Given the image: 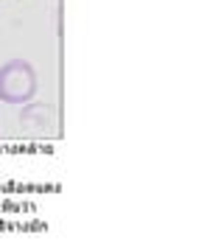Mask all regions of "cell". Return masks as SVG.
<instances>
[{
	"mask_svg": "<svg viewBox=\"0 0 224 252\" xmlns=\"http://www.w3.org/2000/svg\"><path fill=\"white\" fill-rule=\"evenodd\" d=\"M48 112H51V109L45 107V104H36V107H26V112L20 115V121H23V126H28L31 121H36V129H39V126H45V121H48Z\"/></svg>",
	"mask_w": 224,
	"mask_h": 252,
	"instance_id": "cell-2",
	"label": "cell"
},
{
	"mask_svg": "<svg viewBox=\"0 0 224 252\" xmlns=\"http://www.w3.org/2000/svg\"><path fill=\"white\" fill-rule=\"evenodd\" d=\"M36 95V70L28 59H9L0 67V101L26 107Z\"/></svg>",
	"mask_w": 224,
	"mask_h": 252,
	"instance_id": "cell-1",
	"label": "cell"
}]
</instances>
